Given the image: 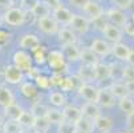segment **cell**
Returning <instances> with one entry per match:
<instances>
[{
    "mask_svg": "<svg viewBox=\"0 0 134 133\" xmlns=\"http://www.w3.org/2000/svg\"><path fill=\"white\" fill-rule=\"evenodd\" d=\"M4 23L9 27L13 28H19L25 24L27 22V12L21 8V7H11L9 9H7L3 15Z\"/></svg>",
    "mask_w": 134,
    "mask_h": 133,
    "instance_id": "obj_1",
    "label": "cell"
},
{
    "mask_svg": "<svg viewBox=\"0 0 134 133\" xmlns=\"http://www.w3.org/2000/svg\"><path fill=\"white\" fill-rule=\"evenodd\" d=\"M12 61H13V65H16L20 71H23L24 73L25 72H29L33 67V56L25 51V49H17L13 52L12 55Z\"/></svg>",
    "mask_w": 134,
    "mask_h": 133,
    "instance_id": "obj_2",
    "label": "cell"
},
{
    "mask_svg": "<svg viewBox=\"0 0 134 133\" xmlns=\"http://www.w3.org/2000/svg\"><path fill=\"white\" fill-rule=\"evenodd\" d=\"M47 64L49 65L51 69H53V72H61L63 69L66 68V59L64 53L57 49H53L51 52H48V57H47Z\"/></svg>",
    "mask_w": 134,
    "mask_h": 133,
    "instance_id": "obj_3",
    "label": "cell"
},
{
    "mask_svg": "<svg viewBox=\"0 0 134 133\" xmlns=\"http://www.w3.org/2000/svg\"><path fill=\"white\" fill-rule=\"evenodd\" d=\"M37 28L47 35H57L61 27L52 15H48L37 19Z\"/></svg>",
    "mask_w": 134,
    "mask_h": 133,
    "instance_id": "obj_4",
    "label": "cell"
},
{
    "mask_svg": "<svg viewBox=\"0 0 134 133\" xmlns=\"http://www.w3.org/2000/svg\"><path fill=\"white\" fill-rule=\"evenodd\" d=\"M19 47H20V49H25L28 52H35L36 49H39L41 47L40 37L35 33H31V32L24 33L19 39Z\"/></svg>",
    "mask_w": 134,
    "mask_h": 133,
    "instance_id": "obj_5",
    "label": "cell"
},
{
    "mask_svg": "<svg viewBox=\"0 0 134 133\" xmlns=\"http://www.w3.org/2000/svg\"><path fill=\"white\" fill-rule=\"evenodd\" d=\"M3 76H4V80L8 83V84H21L23 80H24V72L20 71L16 65L13 64H8L4 67L3 69Z\"/></svg>",
    "mask_w": 134,
    "mask_h": 133,
    "instance_id": "obj_6",
    "label": "cell"
},
{
    "mask_svg": "<svg viewBox=\"0 0 134 133\" xmlns=\"http://www.w3.org/2000/svg\"><path fill=\"white\" fill-rule=\"evenodd\" d=\"M77 92L86 103H97L98 100L100 89L97 87H94L92 83H82L79 87Z\"/></svg>",
    "mask_w": 134,
    "mask_h": 133,
    "instance_id": "obj_7",
    "label": "cell"
},
{
    "mask_svg": "<svg viewBox=\"0 0 134 133\" xmlns=\"http://www.w3.org/2000/svg\"><path fill=\"white\" fill-rule=\"evenodd\" d=\"M52 16L56 19V22L60 25H69L72 19L74 16V13H72V11H69L66 7H64L63 4H57L53 11H52Z\"/></svg>",
    "mask_w": 134,
    "mask_h": 133,
    "instance_id": "obj_8",
    "label": "cell"
},
{
    "mask_svg": "<svg viewBox=\"0 0 134 133\" xmlns=\"http://www.w3.org/2000/svg\"><path fill=\"white\" fill-rule=\"evenodd\" d=\"M90 24L92 22L86 16H82V15H74L72 22L69 24V27L76 32V33H80V35H84L86 33L89 29H90Z\"/></svg>",
    "mask_w": 134,
    "mask_h": 133,
    "instance_id": "obj_9",
    "label": "cell"
},
{
    "mask_svg": "<svg viewBox=\"0 0 134 133\" xmlns=\"http://www.w3.org/2000/svg\"><path fill=\"white\" fill-rule=\"evenodd\" d=\"M106 17L110 24L117 25V27H125L129 23V19H127L125 11L118 9V8H110L106 12Z\"/></svg>",
    "mask_w": 134,
    "mask_h": 133,
    "instance_id": "obj_10",
    "label": "cell"
},
{
    "mask_svg": "<svg viewBox=\"0 0 134 133\" xmlns=\"http://www.w3.org/2000/svg\"><path fill=\"white\" fill-rule=\"evenodd\" d=\"M90 49L98 56V57H106L111 53V44L105 39H94L90 44Z\"/></svg>",
    "mask_w": 134,
    "mask_h": 133,
    "instance_id": "obj_11",
    "label": "cell"
},
{
    "mask_svg": "<svg viewBox=\"0 0 134 133\" xmlns=\"http://www.w3.org/2000/svg\"><path fill=\"white\" fill-rule=\"evenodd\" d=\"M82 12L85 13V16L89 19L90 22L104 16V8L101 7L100 3L96 2V0H89L88 4L82 8Z\"/></svg>",
    "mask_w": 134,
    "mask_h": 133,
    "instance_id": "obj_12",
    "label": "cell"
},
{
    "mask_svg": "<svg viewBox=\"0 0 134 133\" xmlns=\"http://www.w3.org/2000/svg\"><path fill=\"white\" fill-rule=\"evenodd\" d=\"M105 40H108L110 44H116V43H121L122 41V37H124V31L117 27V25H113L109 23V25L104 29L102 32Z\"/></svg>",
    "mask_w": 134,
    "mask_h": 133,
    "instance_id": "obj_13",
    "label": "cell"
},
{
    "mask_svg": "<svg viewBox=\"0 0 134 133\" xmlns=\"http://www.w3.org/2000/svg\"><path fill=\"white\" fill-rule=\"evenodd\" d=\"M77 76H79L81 83H92L94 80H97V69H96V65L82 64L77 72Z\"/></svg>",
    "mask_w": 134,
    "mask_h": 133,
    "instance_id": "obj_14",
    "label": "cell"
},
{
    "mask_svg": "<svg viewBox=\"0 0 134 133\" xmlns=\"http://www.w3.org/2000/svg\"><path fill=\"white\" fill-rule=\"evenodd\" d=\"M57 36H59V41L63 45H65V44H76V43H77V36H76V32L69 25L61 27L59 33H57Z\"/></svg>",
    "mask_w": 134,
    "mask_h": 133,
    "instance_id": "obj_15",
    "label": "cell"
},
{
    "mask_svg": "<svg viewBox=\"0 0 134 133\" xmlns=\"http://www.w3.org/2000/svg\"><path fill=\"white\" fill-rule=\"evenodd\" d=\"M81 112H82V116L96 121L101 115V107L97 103H85L81 107Z\"/></svg>",
    "mask_w": 134,
    "mask_h": 133,
    "instance_id": "obj_16",
    "label": "cell"
},
{
    "mask_svg": "<svg viewBox=\"0 0 134 133\" xmlns=\"http://www.w3.org/2000/svg\"><path fill=\"white\" fill-rule=\"evenodd\" d=\"M130 52H131V49L129 48V45L122 43V41L121 43H116V44H111V55L116 59L121 60V61H127Z\"/></svg>",
    "mask_w": 134,
    "mask_h": 133,
    "instance_id": "obj_17",
    "label": "cell"
},
{
    "mask_svg": "<svg viewBox=\"0 0 134 133\" xmlns=\"http://www.w3.org/2000/svg\"><path fill=\"white\" fill-rule=\"evenodd\" d=\"M61 52L64 53L66 61H79L81 57V49L77 47V44H65L61 47Z\"/></svg>",
    "mask_w": 134,
    "mask_h": 133,
    "instance_id": "obj_18",
    "label": "cell"
},
{
    "mask_svg": "<svg viewBox=\"0 0 134 133\" xmlns=\"http://www.w3.org/2000/svg\"><path fill=\"white\" fill-rule=\"evenodd\" d=\"M63 112H64V117H65V121H69V123H73L76 124L81 117H82V112H81V108L76 107V105H65L63 108Z\"/></svg>",
    "mask_w": 134,
    "mask_h": 133,
    "instance_id": "obj_19",
    "label": "cell"
},
{
    "mask_svg": "<svg viewBox=\"0 0 134 133\" xmlns=\"http://www.w3.org/2000/svg\"><path fill=\"white\" fill-rule=\"evenodd\" d=\"M20 92L24 97L29 100H36L39 97V87L36 85V83L32 81H25L20 84Z\"/></svg>",
    "mask_w": 134,
    "mask_h": 133,
    "instance_id": "obj_20",
    "label": "cell"
},
{
    "mask_svg": "<svg viewBox=\"0 0 134 133\" xmlns=\"http://www.w3.org/2000/svg\"><path fill=\"white\" fill-rule=\"evenodd\" d=\"M116 97L111 94V92L105 88V89H100V94H98V100H97V104L101 107V108H111L116 104Z\"/></svg>",
    "mask_w": 134,
    "mask_h": 133,
    "instance_id": "obj_21",
    "label": "cell"
},
{
    "mask_svg": "<svg viewBox=\"0 0 134 133\" xmlns=\"http://www.w3.org/2000/svg\"><path fill=\"white\" fill-rule=\"evenodd\" d=\"M108 89L111 92V94L117 100H121V99H125V97L130 96V92H129V89L126 87V83H118V81H116V83L110 84V87Z\"/></svg>",
    "mask_w": 134,
    "mask_h": 133,
    "instance_id": "obj_22",
    "label": "cell"
},
{
    "mask_svg": "<svg viewBox=\"0 0 134 133\" xmlns=\"http://www.w3.org/2000/svg\"><path fill=\"white\" fill-rule=\"evenodd\" d=\"M3 109H4V116L8 120H15V121H17L19 119H20L21 113L24 112V109L17 103H13V104H11V105H8V107H5Z\"/></svg>",
    "mask_w": 134,
    "mask_h": 133,
    "instance_id": "obj_23",
    "label": "cell"
},
{
    "mask_svg": "<svg viewBox=\"0 0 134 133\" xmlns=\"http://www.w3.org/2000/svg\"><path fill=\"white\" fill-rule=\"evenodd\" d=\"M31 13L36 17V19H40L43 16H48L51 15V7L47 2H43V0H37V3L35 4V7L32 8Z\"/></svg>",
    "mask_w": 134,
    "mask_h": 133,
    "instance_id": "obj_24",
    "label": "cell"
},
{
    "mask_svg": "<svg viewBox=\"0 0 134 133\" xmlns=\"http://www.w3.org/2000/svg\"><path fill=\"white\" fill-rule=\"evenodd\" d=\"M94 125L100 133H109L113 129V120L109 116H100L94 121Z\"/></svg>",
    "mask_w": 134,
    "mask_h": 133,
    "instance_id": "obj_25",
    "label": "cell"
},
{
    "mask_svg": "<svg viewBox=\"0 0 134 133\" xmlns=\"http://www.w3.org/2000/svg\"><path fill=\"white\" fill-rule=\"evenodd\" d=\"M13 103H16V101H15V96H13L12 91L8 87L0 85V107L5 108Z\"/></svg>",
    "mask_w": 134,
    "mask_h": 133,
    "instance_id": "obj_26",
    "label": "cell"
},
{
    "mask_svg": "<svg viewBox=\"0 0 134 133\" xmlns=\"http://www.w3.org/2000/svg\"><path fill=\"white\" fill-rule=\"evenodd\" d=\"M76 129H77V133H92L96 129L94 121L82 116L77 123H76Z\"/></svg>",
    "mask_w": 134,
    "mask_h": 133,
    "instance_id": "obj_27",
    "label": "cell"
},
{
    "mask_svg": "<svg viewBox=\"0 0 134 133\" xmlns=\"http://www.w3.org/2000/svg\"><path fill=\"white\" fill-rule=\"evenodd\" d=\"M80 61L82 64H90V65H97L100 63V59H98V56L96 55L90 47L89 48H84L81 49V57H80Z\"/></svg>",
    "mask_w": 134,
    "mask_h": 133,
    "instance_id": "obj_28",
    "label": "cell"
},
{
    "mask_svg": "<svg viewBox=\"0 0 134 133\" xmlns=\"http://www.w3.org/2000/svg\"><path fill=\"white\" fill-rule=\"evenodd\" d=\"M49 103L54 107V108H64L66 105V99H65V94L60 91H52L49 93Z\"/></svg>",
    "mask_w": 134,
    "mask_h": 133,
    "instance_id": "obj_29",
    "label": "cell"
},
{
    "mask_svg": "<svg viewBox=\"0 0 134 133\" xmlns=\"http://www.w3.org/2000/svg\"><path fill=\"white\" fill-rule=\"evenodd\" d=\"M96 69H97V80L98 81L109 80V79L113 77V67L111 65L98 63L97 65H96Z\"/></svg>",
    "mask_w": 134,
    "mask_h": 133,
    "instance_id": "obj_30",
    "label": "cell"
},
{
    "mask_svg": "<svg viewBox=\"0 0 134 133\" xmlns=\"http://www.w3.org/2000/svg\"><path fill=\"white\" fill-rule=\"evenodd\" d=\"M47 119L49 120L51 124H57V125H60L63 121H65L64 112L63 109H59V108H49Z\"/></svg>",
    "mask_w": 134,
    "mask_h": 133,
    "instance_id": "obj_31",
    "label": "cell"
},
{
    "mask_svg": "<svg viewBox=\"0 0 134 133\" xmlns=\"http://www.w3.org/2000/svg\"><path fill=\"white\" fill-rule=\"evenodd\" d=\"M17 121L20 123V125H21L23 128H32V129H33L36 117H35V115H33L31 110H24V112L21 113L20 119H19Z\"/></svg>",
    "mask_w": 134,
    "mask_h": 133,
    "instance_id": "obj_32",
    "label": "cell"
},
{
    "mask_svg": "<svg viewBox=\"0 0 134 133\" xmlns=\"http://www.w3.org/2000/svg\"><path fill=\"white\" fill-rule=\"evenodd\" d=\"M118 108L121 109V112H124L127 116V115H130V113L134 112V100L130 96H127L125 99H121V100H118Z\"/></svg>",
    "mask_w": 134,
    "mask_h": 133,
    "instance_id": "obj_33",
    "label": "cell"
},
{
    "mask_svg": "<svg viewBox=\"0 0 134 133\" xmlns=\"http://www.w3.org/2000/svg\"><path fill=\"white\" fill-rule=\"evenodd\" d=\"M76 80H79V76H74V77H65L64 81H63V84H61V87H60L61 91L63 92H70V91H73L76 88L79 89V87L82 83H77Z\"/></svg>",
    "mask_w": 134,
    "mask_h": 133,
    "instance_id": "obj_34",
    "label": "cell"
},
{
    "mask_svg": "<svg viewBox=\"0 0 134 133\" xmlns=\"http://www.w3.org/2000/svg\"><path fill=\"white\" fill-rule=\"evenodd\" d=\"M48 110H49V108L45 104H43L41 101L33 103V105L31 108V112L35 115V117H47Z\"/></svg>",
    "mask_w": 134,
    "mask_h": 133,
    "instance_id": "obj_35",
    "label": "cell"
},
{
    "mask_svg": "<svg viewBox=\"0 0 134 133\" xmlns=\"http://www.w3.org/2000/svg\"><path fill=\"white\" fill-rule=\"evenodd\" d=\"M35 83H36V85L39 87L40 89H44V91L51 89V87H53L52 79L49 77V76L43 75V73H39V75H37V77L35 79Z\"/></svg>",
    "mask_w": 134,
    "mask_h": 133,
    "instance_id": "obj_36",
    "label": "cell"
},
{
    "mask_svg": "<svg viewBox=\"0 0 134 133\" xmlns=\"http://www.w3.org/2000/svg\"><path fill=\"white\" fill-rule=\"evenodd\" d=\"M49 126H51V123H49V120L47 117H36L33 129L37 133H47Z\"/></svg>",
    "mask_w": 134,
    "mask_h": 133,
    "instance_id": "obj_37",
    "label": "cell"
},
{
    "mask_svg": "<svg viewBox=\"0 0 134 133\" xmlns=\"http://www.w3.org/2000/svg\"><path fill=\"white\" fill-rule=\"evenodd\" d=\"M5 133H23V126L19 121L15 120H7L3 125Z\"/></svg>",
    "mask_w": 134,
    "mask_h": 133,
    "instance_id": "obj_38",
    "label": "cell"
},
{
    "mask_svg": "<svg viewBox=\"0 0 134 133\" xmlns=\"http://www.w3.org/2000/svg\"><path fill=\"white\" fill-rule=\"evenodd\" d=\"M33 55V61L36 63V64H40V65H43V64H45L47 63V57H48V53H45V51H44V48L43 47H40L39 49H36L35 52H32Z\"/></svg>",
    "mask_w": 134,
    "mask_h": 133,
    "instance_id": "obj_39",
    "label": "cell"
},
{
    "mask_svg": "<svg viewBox=\"0 0 134 133\" xmlns=\"http://www.w3.org/2000/svg\"><path fill=\"white\" fill-rule=\"evenodd\" d=\"M59 133H77L76 124L69 123V121H63L59 125Z\"/></svg>",
    "mask_w": 134,
    "mask_h": 133,
    "instance_id": "obj_40",
    "label": "cell"
},
{
    "mask_svg": "<svg viewBox=\"0 0 134 133\" xmlns=\"http://www.w3.org/2000/svg\"><path fill=\"white\" fill-rule=\"evenodd\" d=\"M104 16H105V15H104ZM104 16H101V17H98V19H96V20H93V22H92L93 27H94L96 29L101 31V32H104V29L109 25V20H108V17H104Z\"/></svg>",
    "mask_w": 134,
    "mask_h": 133,
    "instance_id": "obj_41",
    "label": "cell"
},
{
    "mask_svg": "<svg viewBox=\"0 0 134 133\" xmlns=\"http://www.w3.org/2000/svg\"><path fill=\"white\" fill-rule=\"evenodd\" d=\"M121 76H122V79L125 80V83H130V81H134V68L127 65L122 69L121 72Z\"/></svg>",
    "mask_w": 134,
    "mask_h": 133,
    "instance_id": "obj_42",
    "label": "cell"
},
{
    "mask_svg": "<svg viewBox=\"0 0 134 133\" xmlns=\"http://www.w3.org/2000/svg\"><path fill=\"white\" fill-rule=\"evenodd\" d=\"M111 3L114 6V8H118L122 11H126L131 7L133 4V0H111Z\"/></svg>",
    "mask_w": 134,
    "mask_h": 133,
    "instance_id": "obj_43",
    "label": "cell"
},
{
    "mask_svg": "<svg viewBox=\"0 0 134 133\" xmlns=\"http://www.w3.org/2000/svg\"><path fill=\"white\" fill-rule=\"evenodd\" d=\"M11 37H12V35H11L8 31L0 28V45L3 47V45L8 44V43L11 41Z\"/></svg>",
    "mask_w": 134,
    "mask_h": 133,
    "instance_id": "obj_44",
    "label": "cell"
},
{
    "mask_svg": "<svg viewBox=\"0 0 134 133\" xmlns=\"http://www.w3.org/2000/svg\"><path fill=\"white\" fill-rule=\"evenodd\" d=\"M126 128L129 132L134 133V112L126 116Z\"/></svg>",
    "mask_w": 134,
    "mask_h": 133,
    "instance_id": "obj_45",
    "label": "cell"
},
{
    "mask_svg": "<svg viewBox=\"0 0 134 133\" xmlns=\"http://www.w3.org/2000/svg\"><path fill=\"white\" fill-rule=\"evenodd\" d=\"M68 2H69V4H70L72 7L82 9V8H84V7L88 4L89 0H68Z\"/></svg>",
    "mask_w": 134,
    "mask_h": 133,
    "instance_id": "obj_46",
    "label": "cell"
},
{
    "mask_svg": "<svg viewBox=\"0 0 134 133\" xmlns=\"http://www.w3.org/2000/svg\"><path fill=\"white\" fill-rule=\"evenodd\" d=\"M124 32L129 36H134V24L131 22H129L125 27H124Z\"/></svg>",
    "mask_w": 134,
    "mask_h": 133,
    "instance_id": "obj_47",
    "label": "cell"
},
{
    "mask_svg": "<svg viewBox=\"0 0 134 133\" xmlns=\"http://www.w3.org/2000/svg\"><path fill=\"white\" fill-rule=\"evenodd\" d=\"M12 6V0H0V7H5L7 9H9Z\"/></svg>",
    "mask_w": 134,
    "mask_h": 133,
    "instance_id": "obj_48",
    "label": "cell"
},
{
    "mask_svg": "<svg viewBox=\"0 0 134 133\" xmlns=\"http://www.w3.org/2000/svg\"><path fill=\"white\" fill-rule=\"evenodd\" d=\"M130 67H133L134 68V51H131L130 52V55H129V59H127V61H126Z\"/></svg>",
    "mask_w": 134,
    "mask_h": 133,
    "instance_id": "obj_49",
    "label": "cell"
},
{
    "mask_svg": "<svg viewBox=\"0 0 134 133\" xmlns=\"http://www.w3.org/2000/svg\"><path fill=\"white\" fill-rule=\"evenodd\" d=\"M126 87L130 92V94H134V81H130V83H126Z\"/></svg>",
    "mask_w": 134,
    "mask_h": 133,
    "instance_id": "obj_50",
    "label": "cell"
},
{
    "mask_svg": "<svg viewBox=\"0 0 134 133\" xmlns=\"http://www.w3.org/2000/svg\"><path fill=\"white\" fill-rule=\"evenodd\" d=\"M4 115H2V113H0V126H3L4 125Z\"/></svg>",
    "mask_w": 134,
    "mask_h": 133,
    "instance_id": "obj_51",
    "label": "cell"
},
{
    "mask_svg": "<svg viewBox=\"0 0 134 133\" xmlns=\"http://www.w3.org/2000/svg\"><path fill=\"white\" fill-rule=\"evenodd\" d=\"M130 22L134 24V12H133V13H131V16H130Z\"/></svg>",
    "mask_w": 134,
    "mask_h": 133,
    "instance_id": "obj_52",
    "label": "cell"
},
{
    "mask_svg": "<svg viewBox=\"0 0 134 133\" xmlns=\"http://www.w3.org/2000/svg\"><path fill=\"white\" fill-rule=\"evenodd\" d=\"M4 23V19H3V16L2 15H0V27H2V24Z\"/></svg>",
    "mask_w": 134,
    "mask_h": 133,
    "instance_id": "obj_53",
    "label": "cell"
},
{
    "mask_svg": "<svg viewBox=\"0 0 134 133\" xmlns=\"http://www.w3.org/2000/svg\"><path fill=\"white\" fill-rule=\"evenodd\" d=\"M0 133H5V132H4V128H3V126H0Z\"/></svg>",
    "mask_w": 134,
    "mask_h": 133,
    "instance_id": "obj_54",
    "label": "cell"
},
{
    "mask_svg": "<svg viewBox=\"0 0 134 133\" xmlns=\"http://www.w3.org/2000/svg\"><path fill=\"white\" fill-rule=\"evenodd\" d=\"M117 133H127V132H125V130H120V132H117Z\"/></svg>",
    "mask_w": 134,
    "mask_h": 133,
    "instance_id": "obj_55",
    "label": "cell"
},
{
    "mask_svg": "<svg viewBox=\"0 0 134 133\" xmlns=\"http://www.w3.org/2000/svg\"><path fill=\"white\" fill-rule=\"evenodd\" d=\"M0 51H2V45H0Z\"/></svg>",
    "mask_w": 134,
    "mask_h": 133,
    "instance_id": "obj_56",
    "label": "cell"
},
{
    "mask_svg": "<svg viewBox=\"0 0 134 133\" xmlns=\"http://www.w3.org/2000/svg\"><path fill=\"white\" fill-rule=\"evenodd\" d=\"M109 133H110V132H109Z\"/></svg>",
    "mask_w": 134,
    "mask_h": 133,
    "instance_id": "obj_57",
    "label": "cell"
}]
</instances>
